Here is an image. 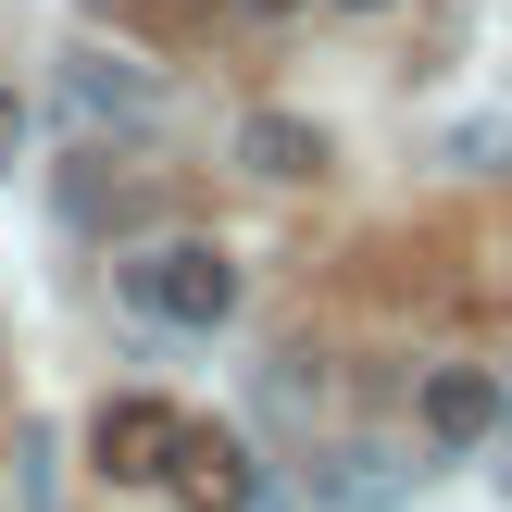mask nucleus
Instances as JSON below:
<instances>
[{"mask_svg":"<svg viewBox=\"0 0 512 512\" xmlns=\"http://www.w3.org/2000/svg\"><path fill=\"white\" fill-rule=\"evenodd\" d=\"M125 300H138L150 325H188V338H200V325L238 313V263H225L213 238H150L138 263H125Z\"/></svg>","mask_w":512,"mask_h":512,"instance_id":"obj_1","label":"nucleus"},{"mask_svg":"<svg viewBox=\"0 0 512 512\" xmlns=\"http://www.w3.org/2000/svg\"><path fill=\"white\" fill-rule=\"evenodd\" d=\"M63 100L88 125H113V138H150V125H163V75L125 63V50H63Z\"/></svg>","mask_w":512,"mask_h":512,"instance_id":"obj_2","label":"nucleus"},{"mask_svg":"<svg viewBox=\"0 0 512 512\" xmlns=\"http://www.w3.org/2000/svg\"><path fill=\"white\" fill-rule=\"evenodd\" d=\"M175 438H188V413H175V400H100V425H88V463L113 475V488H150V475L175 463Z\"/></svg>","mask_w":512,"mask_h":512,"instance_id":"obj_3","label":"nucleus"},{"mask_svg":"<svg viewBox=\"0 0 512 512\" xmlns=\"http://www.w3.org/2000/svg\"><path fill=\"white\" fill-rule=\"evenodd\" d=\"M163 488L188 500V512H250V500H263V463H250L225 425H188V438H175V463H163Z\"/></svg>","mask_w":512,"mask_h":512,"instance_id":"obj_4","label":"nucleus"},{"mask_svg":"<svg viewBox=\"0 0 512 512\" xmlns=\"http://www.w3.org/2000/svg\"><path fill=\"white\" fill-rule=\"evenodd\" d=\"M500 425V375L488 363H425V438L438 450H475Z\"/></svg>","mask_w":512,"mask_h":512,"instance_id":"obj_5","label":"nucleus"},{"mask_svg":"<svg viewBox=\"0 0 512 512\" xmlns=\"http://www.w3.org/2000/svg\"><path fill=\"white\" fill-rule=\"evenodd\" d=\"M238 163L275 175V188H300V175H325V125H300V113H250V125H238Z\"/></svg>","mask_w":512,"mask_h":512,"instance_id":"obj_6","label":"nucleus"},{"mask_svg":"<svg viewBox=\"0 0 512 512\" xmlns=\"http://www.w3.org/2000/svg\"><path fill=\"white\" fill-rule=\"evenodd\" d=\"M63 213L75 225H125L138 213V175H113V150H75L63 163Z\"/></svg>","mask_w":512,"mask_h":512,"instance_id":"obj_7","label":"nucleus"},{"mask_svg":"<svg viewBox=\"0 0 512 512\" xmlns=\"http://www.w3.org/2000/svg\"><path fill=\"white\" fill-rule=\"evenodd\" d=\"M100 13H113V25H138V38H200L225 0H100Z\"/></svg>","mask_w":512,"mask_h":512,"instance_id":"obj_8","label":"nucleus"},{"mask_svg":"<svg viewBox=\"0 0 512 512\" xmlns=\"http://www.w3.org/2000/svg\"><path fill=\"white\" fill-rule=\"evenodd\" d=\"M225 13H250V25H288V13H313V0H225Z\"/></svg>","mask_w":512,"mask_h":512,"instance_id":"obj_9","label":"nucleus"},{"mask_svg":"<svg viewBox=\"0 0 512 512\" xmlns=\"http://www.w3.org/2000/svg\"><path fill=\"white\" fill-rule=\"evenodd\" d=\"M13 150H25V100L0 88V163H13Z\"/></svg>","mask_w":512,"mask_h":512,"instance_id":"obj_10","label":"nucleus"},{"mask_svg":"<svg viewBox=\"0 0 512 512\" xmlns=\"http://www.w3.org/2000/svg\"><path fill=\"white\" fill-rule=\"evenodd\" d=\"M338 13H388V0H338Z\"/></svg>","mask_w":512,"mask_h":512,"instance_id":"obj_11","label":"nucleus"}]
</instances>
